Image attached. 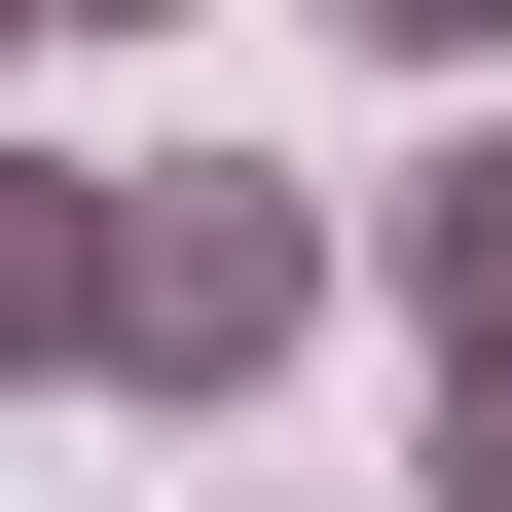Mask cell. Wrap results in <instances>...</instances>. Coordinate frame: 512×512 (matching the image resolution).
Here are the masks:
<instances>
[{
  "label": "cell",
  "mask_w": 512,
  "mask_h": 512,
  "mask_svg": "<svg viewBox=\"0 0 512 512\" xmlns=\"http://www.w3.org/2000/svg\"><path fill=\"white\" fill-rule=\"evenodd\" d=\"M366 293V220L330 183H256V147H147L110 183V403H183V439H256V366Z\"/></svg>",
  "instance_id": "cell-1"
},
{
  "label": "cell",
  "mask_w": 512,
  "mask_h": 512,
  "mask_svg": "<svg viewBox=\"0 0 512 512\" xmlns=\"http://www.w3.org/2000/svg\"><path fill=\"white\" fill-rule=\"evenodd\" d=\"M366 293H403V366H512V110H439L366 183Z\"/></svg>",
  "instance_id": "cell-2"
},
{
  "label": "cell",
  "mask_w": 512,
  "mask_h": 512,
  "mask_svg": "<svg viewBox=\"0 0 512 512\" xmlns=\"http://www.w3.org/2000/svg\"><path fill=\"white\" fill-rule=\"evenodd\" d=\"M110 183L147 147H0V403H110Z\"/></svg>",
  "instance_id": "cell-3"
},
{
  "label": "cell",
  "mask_w": 512,
  "mask_h": 512,
  "mask_svg": "<svg viewBox=\"0 0 512 512\" xmlns=\"http://www.w3.org/2000/svg\"><path fill=\"white\" fill-rule=\"evenodd\" d=\"M330 37H366V74H512V0H330Z\"/></svg>",
  "instance_id": "cell-4"
},
{
  "label": "cell",
  "mask_w": 512,
  "mask_h": 512,
  "mask_svg": "<svg viewBox=\"0 0 512 512\" xmlns=\"http://www.w3.org/2000/svg\"><path fill=\"white\" fill-rule=\"evenodd\" d=\"M403 476H439V512H512V366H439V439H403Z\"/></svg>",
  "instance_id": "cell-5"
},
{
  "label": "cell",
  "mask_w": 512,
  "mask_h": 512,
  "mask_svg": "<svg viewBox=\"0 0 512 512\" xmlns=\"http://www.w3.org/2000/svg\"><path fill=\"white\" fill-rule=\"evenodd\" d=\"M37 37H183V0H37Z\"/></svg>",
  "instance_id": "cell-6"
},
{
  "label": "cell",
  "mask_w": 512,
  "mask_h": 512,
  "mask_svg": "<svg viewBox=\"0 0 512 512\" xmlns=\"http://www.w3.org/2000/svg\"><path fill=\"white\" fill-rule=\"evenodd\" d=\"M0 74H37V0H0Z\"/></svg>",
  "instance_id": "cell-7"
},
{
  "label": "cell",
  "mask_w": 512,
  "mask_h": 512,
  "mask_svg": "<svg viewBox=\"0 0 512 512\" xmlns=\"http://www.w3.org/2000/svg\"><path fill=\"white\" fill-rule=\"evenodd\" d=\"M220 512H256V476H220Z\"/></svg>",
  "instance_id": "cell-8"
}]
</instances>
